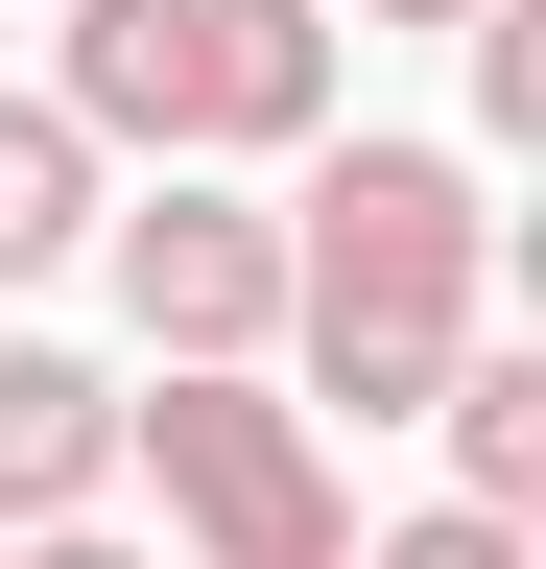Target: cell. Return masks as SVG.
I'll list each match as a JSON object with an SVG mask.
<instances>
[{
    "instance_id": "obj_1",
    "label": "cell",
    "mask_w": 546,
    "mask_h": 569,
    "mask_svg": "<svg viewBox=\"0 0 546 569\" xmlns=\"http://www.w3.org/2000/svg\"><path fill=\"white\" fill-rule=\"evenodd\" d=\"M475 284H499V213H475L451 142H332L309 213H286V356H309V403L428 427L451 356H475Z\"/></svg>"
},
{
    "instance_id": "obj_2",
    "label": "cell",
    "mask_w": 546,
    "mask_h": 569,
    "mask_svg": "<svg viewBox=\"0 0 546 569\" xmlns=\"http://www.w3.org/2000/svg\"><path fill=\"white\" fill-rule=\"evenodd\" d=\"M48 119H72V142H143L167 190L286 167V142H332V0H72Z\"/></svg>"
},
{
    "instance_id": "obj_3",
    "label": "cell",
    "mask_w": 546,
    "mask_h": 569,
    "mask_svg": "<svg viewBox=\"0 0 546 569\" xmlns=\"http://www.w3.org/2000/svg\"><path fill=\"white\" fill-rule=\"evenodd\" d=\"M119 451L167 475L190 569H357V498H332V427L286 380H143L119 403Z\"/></svg>"
},
{
    "instance_id": "obj_4",
    "label": "cell",
    "mask_w": 546,
    "mask_h": 569,
    "mask_svg": "<svg viewBox=\"0 0 546 569\" xmlns=\"http://www.w3.org/2000/svg\"><path fill=\"white\" fill-rule=\"evenodd\" d=\"M96 261H119V309H143L167 380H261V356H286V213L143 190V213H96Z\"/></svg>"
},
{
    "instance_id": "obj_5",
    "label": "cell",
    "mask_w": 546,
    "mask_h": 569,
    "mask_svg": "<svg viewBox=\"0 0 546 569\" xmlns=\"http://www.w3.org/2000/svg\"><path fill=\"white\" fill-rule=\"evenodd\" d=\"M96 498H119V380H96V356H0V546H48V522H96Z\"/></svg>"
},
{
    "instance_id": "obj_6",
    "label": "cell",
    "mask_w": 546,
    "mask_h": 569,
    "mask_svg": "<svg viewBox=\"0 0 546 569\" xmlns=\"http://www.w3.org/2000/svg\"><path fill=\"white\" fill-rule=\"evenodd\" d=\"M428 427H451V522H499V546H523V522H546V356H499V332H475Z\"/></svg>"
},
{
    "instance_id": "obj_7",
    "label": "cell",
    "mask_w": 546,
    "mask_h": 569,
    "mask_svg": "<svg viewBox=\"0 0 546 569\" xmlns=\"http://www.w3.org/2000/svg\"><path fill=\"white\" fill-rule=\"evenodd\" d=\"M72 238H96V142L48 119V96H0V284H48Z\"/></svg>"
},
{
    "instance_id": "obj_8",
    "label": "cell",
    "mask_w": 546,
    "mask_h": 569,
    "mask_svg": "<svg viewBox=\"0 0 546 569\" xmlns=\"http://www.w3.org/2000/svg\"><path fill=\"white\" fill-rule=\"evenodd\" d=\"M475 119L546 142V0H499V24H475Z\"/></svg>"
},
{
    "instance_id": "obj_9",
    "label": "cell",
    "mask_w": 546,
    "mask_h": 569,
    "mask_svg": "<svg viewBox=\"0 0 546 569\" xmlns=\"http://www.w3.org/2000/svg\"><path fill=\"white\" fill-rule=\"evenodd\" d=\"M357 569H523V546H499V522H451V498H428V522H380Z\"/></svg>"
},
{
    "instance_id": "obj_10",
    "label": "cell",
    "mask_w": 546,
    "mask_h": 569,
    "mask_svg": "<svg viewBox=\"0 0 546 569\" xmlns=\"http://www.w3.org/2000/svg\"><path fill=\"white\" fill-rule=\"evenodd\" d=\"M0 569H143V546H96V522H48V546H0Z\"/></svg>"
},
{
    "instance_id": "obj_11",
    "label": "cell",
    "mask_w": 546,
    "mask_h": 569,
    "mask_svg": "<svg viewBox=\"0 0 546 569\" xmlns=\"http://www.w3.org/2000/svg\"><path fill=\"white\" fill-rule=\"evenodd\" d=\"M357 24H499V0H357Z\"/></svg>"
}]
</instances>
